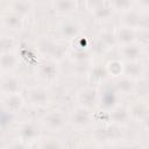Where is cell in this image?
Here are the masks:
<instances>
[{"mask_svg": "<svg viewBox=\"0 0 149 149\" xmlns=\"http://www.w3.org/2000/svg\"><path fill=\"white\" fill-rule=\"evenodd\" d=\"M66 121H69V119H66L63 111L50 109L42 116L41 125L49 132H61L66 126Z\"/></svg>", "mask_w": 149, "mask_h": 149, "instance_id": "obj_1", "label": "cell"}, {"mask_svg": "<svg viewBox=\"0 0 149 149\" xmlns=\"http://www.w3.org/2000/svg\"><path fill=\"white\" fill-rule=\"evenodd\" d=\"M120 93L116 91L115 86H104L101 91H99V99L98 105L104 112H112L114 108H116L119 105Z\"/></svg>", "mask_w": 149, "mask_h": 149, "instance_id": "obj_2", "label": "cell"}, {"mask_svg": "<svg viewBox=\"0 0 149 149\" xmlns=\"http://www.w3.org/2000/svg\"><path fill=\"white\" fill-rule=\"evenodd\" d=\"M58 72H59L58 66H57L56 62H54L52 59L44 61V62L40 63L38 66L36 68V76L38 77L40 80H42L44 83H51V81L56 80Z\"/></svg>", "mask_w": 149, "mask_h": 149, "instance_id": "obj_3", "label": "cell"}, {"mask_svg": "<svg viewBox=\"0 0 149 149\" xmlns=\"http://www.w3.org/2000/svg\"><path fill=\"white\" fill-rule=\"evenodd\" d=\"M99 91L93 86H85L77 93L78 106L91 109L93 106L98 105Z\"/></svg>", "mask_w": 149, "mask_h": 149, "instance_id": "obj_4", "label": "cell"}, {"mask_svg": "<svg viewBox=\"0 0 149 149\" xmlns=\"http://www.w3.org/2000/svg\"><path fill=\"white\" fill-rule=\"evenodd\" d=\"M92 122V114L90 109L78 106L76 109H73L69 116V123L78 129L86 128Z\"/></svg>", "mask_w": 149, "mask_h": 149, "instance_id": "obj_5", "label": "cell"}, {"mask_svg": "<svg viewBox=\"0 0 149 149\" xmlns=\"http://www.w3.org/2000/svg\"><path fill=\"white\" fill-rule=\"evenodd\" d=\"M17 136L19 140H21L24 143H33L40 140L41 137V132L40 128L36 123L34 122H24L19 127L17 130Z\"/></svg>", "mask_w": 149, "mask_h": 149, "instance_id": "obj_6", "label": "cell"}, {"mask_svg": "<svg viewBox=\"0 0 149 149\" xmlns=\"http://www.w3.org/2000/svg\"><path fill=\"white\" fill-rule=\"evenodd\" d=\"M22 90V81L19 77L7 73L2 74L1 79V92L2 95H10V94H19Z\"/></svg>", "mask_w": 149, "mask_h": 149, "instance_id": "obj_7", "label": "cell"}, {"mask_svg": "<svg viewBox=\"0 0 149 149\" xmlns=\"http://www.w3.org/2000/svg\"><path fill=\"white\" fill-rule=\"evenodd\" d=\"M28 100L34 106L43 107V106H47V104L50 101V94L47 91V88L42 86H35L29 90Z\"/></svg>", "mask_w": 149, "mask_h": 149, "instance_id": "obj_8", "label": "cell"}, {"mask_svg": "<svg viewBox=\"0 0 149 149\" xmlns=\"http://www.w3.org/2000/svg\"><path fill=\"white\" fill-rule=\"evenodd\" d=\"M120 56L126 62H137L142 55V47L139 43H130L126 45H120Z\"/></svg>", "mask_w": 149, "mask_h": 149, "instance_id": "obj_9", "label": "cell"}, {"mask_svg": "<svg viewBox=\"0 0 149 149\" xmlns=\"http://www.w3.org/2000/svg\"><path fill=\"white\" fill-rule=\"evenodd\" d=\"M24 105V99L22 98L21 93L19 94H10V95H3L2 99V107L5 112H8L10 114H15Z\"/></svg>", "mask_w": 149, "mask_h": 149, "instance_id": "obj_10", "label": "cell"}, {"mask_svg": "<svg viewBox=\"0 0 149 149\" xmlns=\"http://www.w3.org/2000/svg\"><path fill=\"white\" fill-rule=\"evenodd\" d=\"M136 40H137V30L136 29L120 26L118 28V30L115 31V41H116V43H119V45L135 43Z\"/></svg>", "mask_w": 149, "mask_h": 149, "instance_id": "obj_11", "label": "cell"}, {"mask_svg": "<svg viewBox=\"0 0 149 149\" xmlns=\"http://www.w3.org/2000/svg\"><path fill=\"white\" fill-rule=\"evenodd\" d=\"M81 24L78 22V21H73V20H68V21H64L61 27H59V31H61V35L64 37V38H68V40H73V38H77L79 37L80 33H81Z\"/></svg>", "mask_w": 149, "mask_h": 149, "instance_id": "obj_12", "label": "cell"}, {"mask_svg": "<svg viewBox=\"0 0 149 149\" xmlns=\"http://www.w3.org/2000/svg\"><path fill=\"white\" fill-rule=\"evenodd\" d=\"M41 51L42 55H47L49 57H52V58H57L58 56L62 55V45H59L57 42L50 40V38H43L41 41V43L38 44L37 47Z\"/></svg>", "mask_w": 149, "mask_h": 149, "instance_id": "obj_13", "label": "cell"}, {"mask_svg": "<svg viewBox=\"0 0 149 149\" xmlns=\"http://www.w3.org/2000/svg\"><path fill=\"white\" fill-rule=\"evenodd\" d=\"M141 19H142L141 13L135 8H130L128 10L122 12V17L120 19V22H121V26L129 27L137 30L141 23Z\"/></svg>", "mask_w": 149, "mask_h": 149, "instance_id": "obj_14", "label": "cell"}, {"mask_svg": "<svg viewBox=\"0 0 149 149\" xmlns=\"http://www.w3.org/2000/svg\"><path fill=\"white\" fill-rule=\"evenodd\" d=\"M128 113H129V116L130 119L135 120V121H142L149 113V105L143 101V100H137V101H134L129 108H128Z\"/></svg>", "mask_w": 149, "mask_h": 149, "instance_id": "obj_15", "label": "cell"}, {"mask_svg": "<svg viewBox=\"0 0 149 149\" xmlns=\"http://www.w3.org/2000/svg\"><path fill=\"white\" fill-rule=\"evenodd\" d=\"M20 63V59L17 57V55L12 51V52H3L1 54V58H0V65H1V71L2 74H7V73H12L13 70H15L17 68Z\"/></svg>", "mask_w": 149, "mask_h": 149, "instance_id": "obj_16", "label": "cell"}, {"mask_svg": "<svg viewBox=\"0 0 149 149\" xmlns=\"http://www.w3.org/2000/svg\"><path fill=\"white\" fill-rule=\"evenodd\" d=\"M144 73V66L143 64L137 61V62H126L123 65V73L122 76L128 77L133 80H136L141 78Z\"/></svg>", "mask_w": 149, "mask_h": 149, "instance_id": "obj_17", "label": "cell"}, {"mask_svg": "<svg viewBox=\"0 0 149 149\" xmlns=\"http://www.w3.org/2000/svg\"><path fill=\"white\" fill-rule=\"evenodd\" d=\"M114 8L111 2H95L92 8V14L98 19V20H107L113 15Z\"/></svg>", "mask_w": 149, "mask_h": 149, "instance_id": "obj_18", "label": "cell"}, {"mask_svg": "<svg viewBox=\"0 0 149 149\" xmlns=\"http://www.w3.org/2000/svg\"><path fill=\"white\" fill-rule=\"evenodd\" d=\"M114 86L120 94H130V93L135 92V90H136L135 80H133L128 77H125V76L119 77Z\"/></svg>", "mask_w": 149, "mask_h": 149, "instance_id": "obj_19", "label": "cell"}, {"mask_svg": "<svg viewBox=\"0 0 149 149\" xmlns=\"http://www.w3.org/2000/svg\"><path fill=\"white\" fill-rule=\"evenodd\" d=\"M22 22H23V16L16 14L14 12H9V13L2 15V24L10 30L20 29L22 27Z\"/></svg>", "mask_w": 149, "mask_h": 149, "instance_id": "obj_20", "label": "cell"}, {"mask_svg": "<svg viewBox=\"0 0 149 149\" xmlns=\"http://www.w3.org/2000/svg\"><path fill=\"white\" fill-rule=\"evenodd\" d=\"M111 113V121L115 125H119V126H123L128 122V120H130V116H129V113H128V109L121 107V106H118L116 108H114Z\"/></svg>", "mask_w": 149, "mask_h": 149, "instance_id": "obj_21", "label": "cell"}, {"mask_svg": "<svg viewBox=\"0 0 149 149\" xmlns=\"http://www.w3.org/2000/svg\"><path fill=\"white\" fill-rule=\"evenodd\" d=\"M123 65H125V63L121 59L114 58V59L108 61L105 64V68H106V71H107L108 76H113V77L119 78L123 73Z\"/></svg>", "mask_w": 149, "mask_h": 149, "instance_id": "obj_22", "label": "cell"}, {"mask_svg": "<svg viewBox=\"0 0 149 149\" xmlns=\"http://www.w3.org/2000/svg\"><path fill=\"white\" fill-rule=\"evenodd\" d=\"M54 9L58 14H69L76 8V2L72 0H58L52 3Z\"/></svg>", "mask_w": 149, "mask_h": 149, "instance_id": "obj_23", "label": "cell"}, {"mask_svg": "<svg viewBox=\"0 0 149 149\" xmlns=\"http://www.w3.org/2000/svg\"><path fill=\"white\" fill-rule=\"evenodd\" d=\"M38 149H64V144L59 139L50 136L38 142Z\"/></svg>", "mask_w": 149, "mask_h": 149, "instance_id": "obj_24", "label": "cell"}, {"mask_svg": "<svg viewBox=\"0 0 149 149\" xmlns=\"http://www.w3.org/2000/svg\"><path fill=\"white\" fill-rule=\"evenodd\" d=\"M33 9V3L30 1H14L12 2V12L21 15V16H24L27 15L30 10Z\"/></svg>", "mask_w": 149, "mask_h": 149, "instance_id": "obj_25", "label": "cell"}, {"mask_svg": "<svg viewBox=\"0 0 149 149\" xmlns=\"http://www.w3.org/2000/svg\"><path fill=\"white\" fill-rule=\"evenodd\" d=\"M15 43H16V41L12 36L2 35V37H1V54L14 51Z\"/></svg>", "mask_w": 149, "mask_h": 149, "instance_id": "obj_26", "label": "cell"}, {"mask_svg": "<svg viewBox=\"0 0 149 149\" xmlns=\"http://www.w3.org/2000/svg\"><path fill=\"white\" fill-rule=\"evenodd\" d=\"M5 149H27V143L22 142L21 140H16L10 144H8V147Z\"/></svg>", "mask_w": 149, "mask_h": 149, "instance_id": "obj_27", "label": "cell"}, {"mask_svg": "<svg viewBox=\"0 0 149 149\" xmlns=\"http://www.w3.org/2000/svg\"><path fill=\"white\" fill-rule=\"evenodd\" d=\"M141 123L143 125V127H144L146 129H148V130H149V113H148V115H147V116L141 121Z\"/></svg>", "mask_w": 149, "mask_h": 149, "instance_id": "obj_28", "label": "cell"}, {"mask_svg": "<svg viewBox=\"0 0 149 149\" xmlns=\"http://www.w3.org/2000/svg\"><path fill=\"white\" fill-rule=\"evenodd\" d=\"M77 149H95V148H94V146L91 144V143H83V144L79 146Z\"/></svg>", "mask_w": 149, "mask_h": 149, "instance_id": "obj_29", "label": "cell"}, {"mask_svg": "<svg viewBox=\"0 0 149 149\" xmlns=\"http://www.w3.org/2000/svg\"><path fill=\"white\" fill-rule=\"evenodd\" d=\"M148 61H149V55H148Z\"/></svg>", "mask_w": 149, "mask_h": 149, "instance_id": "obj_30", "label": "cell"}]
</instances>
